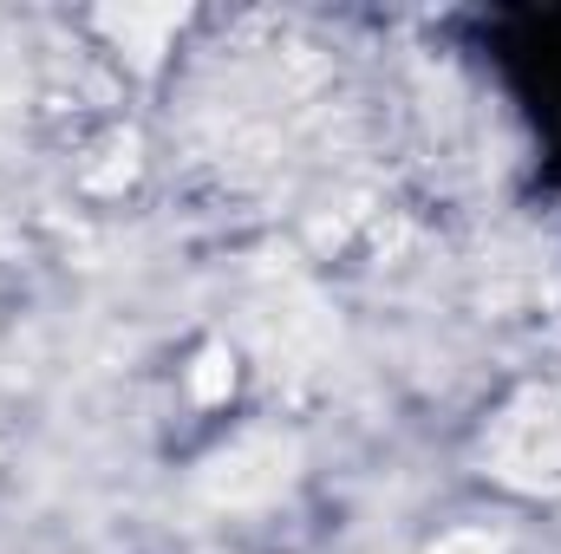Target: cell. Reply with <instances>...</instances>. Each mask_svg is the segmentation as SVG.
Here are the masks:
<instances>
[{"mask_svg":"<svg viewBox=\"0 0 561 554\" xmlns=\"http://www.w3.org/2000/svg\"><path fill=\"white\" fill-rule=\"evenodd\" d=\"M496 470L510 483H556L561 476V405L556 399H523L496 430Z\"/></svg>","mask_w":561,"mask_h":554,"instance_id":"obj_1","label":"cell"},{"mask_svg":"<svg viewBox=\"0 0 561 554\" xmlns=\"http://www.w3.org/2000/svg\"><path fill=\"white\" fill-rule=\"evenodd\" d=\"M287 463H294V450L280 437H242L236 450H222L209 463V496L216 503H262L287 483Z\"/></svg>","mask_w":561,"mask_h":554,"instance_id":"obj_2","label":"cell"},{"mask_svg":"<svg viewBox=\"0 0 561 554\" xmlns=\"http://www.w3.org/2000/svg\"><path fill=\"white\" fill-rule=\"evenodd\" d=\"M203 366H209V372H196V392H203V399H216V392H222V379H236V372H229V359H222V353H209Z\"/></svg>","mask_w":561,"mask_h":554,"instance_id":"obj_3","label":"cell"},{"mask_svg":"<svg viewBox=\"0 0 561 554\" xmlns=\"http://www.w3.org/2000/svg\"><path fill=\"white\" fill-rule=\"evenodd\" d=\"M431 554H496V542L490 535H450V542H437Z\"/></svg>","mask_w":561,"mask_h":554,"instance_id":"obj_4","label":"cell"}]
</instances>
